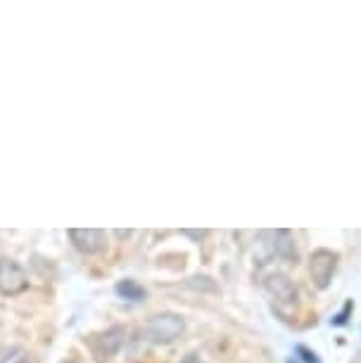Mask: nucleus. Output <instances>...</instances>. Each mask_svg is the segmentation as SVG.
<instances>
[{
	"label": "nucleus",
	"mask_w": 361,
	"mask_h": 363,
	"mask_svg": "<svg viewBox=\"0 0 361 363\" xmlns=\"http://www.w3.org/2000/svg\"><path fill=\"white\" fill-rule=\"evenodd\" d=\"M183 318L179 313H172V311H165V313H155V316L148 318L145 328H143V333H145V337L150 342H174L176 337H181L183 335Z\"/></svg>",
	"instance_id": "nucleus-1"
},
{
	"label": "nucleus",
	"mask_w": 361,
	"mask_h": 363,
	"mask_svg": "<svg viewBox=\"0 0 361 363\" xmlns=\"http://www.w3.org/2000/svg\"><path fill=\"white\" fill-rule=\"evenodd\" d=\"M29 287V278H26L24 269L12 259H0V294H22Z\"/></svg>",
	"instance_id": "nucleus-2"
},
{
	"label": "nucleus",
	"mask_w": 361,
	"mask_h": 363,
	"mask_svg": "<svg viewBox=\"0 0 361 363\" xmlns=\"http://www.w3.org/2000/svg\"><path fill=\"white\" fill-rule=\"evenodd\" d=\"M70 240L84 255H100L107 247V233L100 228H72Z\"/></svg>",
	"instance_id": "nucleus-3"
},
{
	"label": "nucleus",
	"mask_w": 361,
	"mask_h": 363,
	"mask_svg": "<svg viewBox=\"0 0 361 363\" xmlns=\"http://www.w3.org/2000/svg\"><path fill=\"white\" fill-rule=\"evenodd\" d=\"M333 271H335V255L328 250H318L311 257V276H314L316 285L326 290L333 278Z\"/></svg>",
	"instance_id": "nucleus-4"
},
{
	"label": "nucleus",
	"mask_w": 361,
	"mask_h": 363,
	"mask_svg": "<svg viewBox=\"0 0 361 363\" xmlns=\"http://www.w3.org/2000/svg\"><path fill=\"white\" fill-rule=\"evenodd\" d=\"M267 290L274 294L278 301H295L297 299L295 285H292L285 276H281V273H276V276L267 278Z\"/></svg>",
	"instance_id": "nucleus-5"
},
{
	"label": "nucleus",
	"mask_w": 361,
	"mask_h": 363,
	"mask_svg": "<svg viewBox=\"0 0 361 363\" xmlns=\"http://www.w3.org/2000/svg\"><path fill=\"white\" fill-rule=\"evenodd\" d=\"M124 340H126V330L119 325L110 328V330H105L100 335V352L105 356H112L117 354L121 347H124Z\"/></svg>",
	"instance_id": "nucleus-6"
},
{
	"label": "nucleus",
	"mask_w": 361,
	"mask_h": 363,
	"mask_svg": "<svg viewBox=\"0 0 361 363\" xmlns=\"http://www.w3.org/2000/svg\"><path fill=\"white\" fill-rule=\"evenodd\" d=\"M114 290H117L119 297L126 299V301H143V299H145V294H148L145 287L138 285L135 280H119Z\"/></svg>",
	"instance_id": "nucleus-7"
},
{
	"label": "nucleus",
	"mask_w": 361,
	"mask_h": 363,
	"mask_svg": "<svg viewBox=\"0 0 361 363\" xmlns=\"http://www.w3.org/2000/svg\"><path fill=\"white\" fill-rule=\"evenodd\" d=\"M0 363H31L29 349L19 345H3L0 347Z\"/></svg>",
	"instance_id": "nucleus-8"
},
{
	"label": "nucleus",
	"mask_w": 361,
	"mask_h": 363,
	"mask_svg": "<svg viewBox=\"0 0 361 363\" xmlns=\"http://www.w3.org/2000/svg\"><path fill=\"white\" fill-rule=\"evenodd\" d=\"M274 252L278 257H285V259H292V257H297V252L295 247H292V242H290V235L285 230H276L274 233Z\"/></svg>",
	"instance_id": "nucleus-9"
},
{
	"label": "nucleus",
	"mask_w": 361,
	"mask_h": 363,
	"mask_svg": "<svg viewBox=\"0 0 361 363\" xmlns=\"http://www.w3.org/2000/svg\"><path fill=\"white\" fill-rule=\"evenodd\" d=\"M295 352L299 354V359H302L304 363H321V361H318V356H316L314 352H311V349H306V347H302V345H299V347L295 349Z\"/></svg>",
	"instance_id": "nucleus-10"
},
{
	"label": "nucleus",
	"mask_w": 361,
	"mask_h": 363,
	"mask_svg": "<svg viewBox=\"0 0 361 363\" xmlns=\"http://www.w3.org/2000/svg\"><path fill=\"white\" fill-rule=\"evenodd\" d=\"M350 311H352V301H347L343 313H338V316L333 318V325H345L347 323V313H350Z\"/></svg>",
	"instance_id": "nucleus-11"
},
{
	"label": "nucleus",
	"mask_w": 361,
	"mask_h": 363,
	"mask_svg": "<svg viewBox=\"0 0 361 363\" xmlns=\"http://www.w3.org/2000/svg\"><path fill=\"white\" fill-rule=\"evenodd\" d=\"M204 280H207V278H193V280H190V285H193V287H202ZM207 290H216V285H207Z\"/></svg>",
	"instance_id": "nucleus-12"
},
{
	"label": "nucleus",
	"mask_w": 361,
	"mask_h": 363,
	"mask_svg": "<svg viewBox=\"0 0 361 363\" xmlns=\"http://www.w3.org/2000/svg\"><path fill=\"white\" fill-rule=\"evenodd\" d=\"M181 363H202V359L197 354H188V356H183Z\"/></svg>",
	"instance_id": "nucleus-13"
}]
</instances>
